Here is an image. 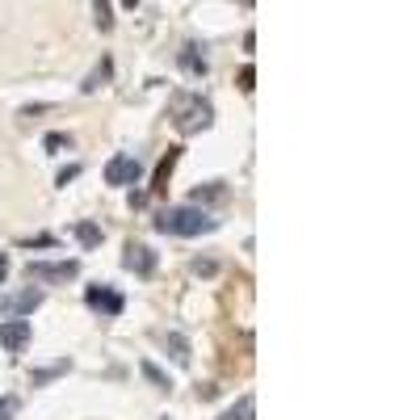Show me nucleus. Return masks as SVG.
Listing matches in <instances>:
<instances>
[{
	"instance_id": "f8f14e48",
	"label": "nucleus",
	"mask_w": 420,
	"mask_h": 420,
	"mask_svg": "<svg viewBox=\"0 0 420 420\" xmlns=\"http://www.w3.org/2000/svg\"><path fill=\"white\" fill-rule=\"evenodd\" d=\"M164 349L173 353L177 365H189V341H185L181 332H169V336H164Z\"/></svg>"
},
{
	"instance_id": "9d476101",
	"label": "nucleus",
	"mask_w": 420,
	"mask_h": 420,
	"mask_svg": "<svg viewBox=\"0 0 420 420\" xmlns=\"http://www.w3.org/2000/svg\"><path fill=\"white\" fill-rule=\"evenodd\" d=\"M177 155H181V151H177V147H169V155L160 160V169H155V185H151L155 193H164V189H169V177H173V169H177Z\"/></svg>"
},
{
	"instance_id": "9b49d317",
	"label": "nucleus",
	"mask_w": 420,
	"mask_h": 420,
	"mask_svg": "<svg viewBox=\"0 0 420 420\" xmlns=\"http://www.w3.org/2000/svg\"><path fill=\"white\" fill-rule=\"evenodd\" d=\"M110 76H114V59H101V64L88 72V80H84L80 88H84V93H97V88H101L105 80H110Z\"/></svg>"
},
{
	"instance_id": "aec40b11",
	"label": "nucleus",
	"mask_w": 420,
	"mask_h": 420,
	"mask_svg": "<svg viewBox=\"0 0 420 420\" xmlns=\"http://www.w3.org/2000/svg\"><path fill=\"white\" fill-rule=\"evenodd\" d=\"M193 198H198V202H202V198H223V189H219V185H210V189H202V185H198V193H193Z\"/></svg>"
},
{
	"instance_id": "6ab92c4d",
	"label": "nucleus",
	"mask_w": 420,
	"mask_h": 420,
	"mask_svg": "<svg viewBox=\"0 0 420 420\" xmlns=\"http://www.w3.org/2000/svg\"><path fill=\"white\" fill-rule=\"evenodd\" d=\"M64 147H72L68 135H46V151H64Z\"/></svg>"
},
{
	"instance_id": "b1692460",
	"label": "nucleus",
	"mask_w": 420,
	"mask_h": 420,
	"mask_svg": "<svg viewBox=\"0 0 420 420\" xmlns=\"http://www.w3.org/2000/svg\"><path fill=\"white\" fill-rule=\"evenodd\" d=\"M5 278H9V256L0 252V282H5Z\"/></svg>"
},
{
	"instance_id": "2eb2a0df",
	"label": "nucleus",
	"mask_w": 420,
	"mask_h": 420,
	"mask_svg": "<svg viewBox=\"0 0 420 420\" xmlns=\"http://www.w3.org/2000/svg\"><path fill=\"white\" fill-rule=\"evenodd\" d=\"M139 370H143V379H147V383H155V387H164V391L173 387V383H169V374L160 370V365H151V361H143V365H139Z\"/></svg>"
},
{
	"instance_id": "423d86ee",
	"label": "nucleus",
	"mask_w": 420,
	"mask_h": 420,
	"mask_svg": "<svg viewBox=\"0 0 420 420\" xmlns=\"http://www.w3.org/2000/svg\"><path fill=\"white\" fill-rule=\"evenodd\" d=\"M139 173H143V169H139L135 155H114V160L105 164V181H110V185H135Z\"/></svg>"
},
{
	"instance_id": "a211bd4d",
	"label": "nucleus",
	"mask_w": 420,
	"mask_h": 420,
	"mask_svg": "<svg viewBox=\"0 0 420 420\" xmlns=\"http://www.w3.org/2000/svg\"><path fill=\"white\" fill-rule=\"evenodd\" d=\"M17 408H21V403H17V395H0V420H13V416H17Z\"/></svg>"
},
{
	"instance_id": "1a4fd4ad",
	"label": "nucleus",
	"mask_w": 420,
	"mask_h": 420,
	"mask_svg": "<svg viewBox=\"0 0 420 420\" xmlns=\"http://www.w3.org/2000/svg\"><path fill=\"white\" fill-rule=\"evenodd\" d=\"M181 68L189 72V76H206V55L189 42V46H181Z\"/></svg>"
},
{
	"instance_id": "4be33fe9",
	"label": "nucleus",
	"mask_w": 420,
	"mask_h": 420,
	"mask_svg": "<svg viewBox=\"0 0 420 420\" xmlns=\"http://www.w3.org/2000/svg\"><path fill=\"white\" fill-rule=\"evenodd\" d=\"M193 274H206L210 278V274H215V265H210V260H193Z\"/></svg>"
},
{
	"instance_id": "ddd939ff",
	"label": "nucleus",
	"mask_w": 420,
	"mask_h": 420,
	"mask_svg": "<svg viewBox=\"0 0 420 420\" xmlns=\"http://www.w3.org/2000/svg\"><path fill=\"white\" fill-rule=\"evenodd\" d=\"M252 412H256V399L252 395H240V403H231L219 420H252Z\"/></svg>"
},
{
	"instance_id": "f03ea898",
	"label": "nucleus",
	"mask_w": 420,
	"mask_h": 420,
	"mask_svg": "<svg viewBox=\"0 0 420 420\" xmlns=\"http://www.w3.org/2000/svg\"><path fill=\"white\" fill-rule=\"evenodd\" d=\"M173 122L181 135H193L202 126H210V101L202 97H173Z\"/></svg>"
},
{
	"instance_id": "20e7f679",
	"label": "nucleus",
	"mask_w": 420,
	"mask_h": 420,
	"mask_svg": "<svg viewBox=\"0 0 420 420\" xmlns=\"http://www.w3.org/2000/svg\"><path fill=\"white\" fill-rule=\"evenodd\" d=\"M30 336H34V328H30V320H21V315H13V320L0 324V345H5L9 353H21L30 345Z\"/></svg>"
},
{
	"instance_id": "393cba45",
	"label": "nucleus",
	"mask_w": 420,
	"mask_h": 420,
	"mask_svg": "<svg viewBox=\"0 0 420 420\" xmlns=\"http://www.w3.org/2000/svg\"><path fill=\"white\" fill-rule=\"evenodd\" d=\"M122 5H126V9H135V5H139V0H122Z\"/></svg>"
},
{
	"instance_id": "0eeeda50",
	"label": "nucleus",
	"mask_w": 420,
	"mask_h": 420,
	"mask_svg": "<svg viewBox=\"0 0 420 420\" xmlns=\"http://www.w3.org/2000/svg\"><path fill=\"white\" fill-rule=\"evenodd\" d=\"M84 303H88L97 315H122V307H126V298H122L118 290H105V286H93V290L84 294Z\"/></svg>"
},
{
	"instance_id": "412c9836",
	"label": "nucleus",
	"mask_w": 420,
	"mask_h": 420,
	"mask_svg": "<svg viewBox=\"0 0 420 420\" xmlns=\"http://www.w3.org/2000/svg\"><path fill=\"white\" fill-rule=\"evenodd\" d=\"M76 177H80V169H76V164H68V169L59 173V185H68V181H76Z\"/></svg>"
},
{
	"instance_id": "5701e85b",
	"label": "nucleus",
	"mask_w": 420,
	"mask_h": 420,
	"mask_svg": "<svg viewBox=\"0 0 420 420\" xmlns=\"http://www.w3.org/2000/svg\"><path fill=\"white\" fill-rule=\"evenodd\" d=\"M240 88H244V93H252V68H244V72H240Z\"/></svg>"
},
{
	"instance_id": "f3484780",
	"label": "nucleus",
	"mask_w": 420,
	"mask_h": 420,
	"mask_svg": "<svg viewBox=\"0 0 420 420\" xmlns=\"http://www.w3.org/2000/svg\"><path fill=\"white\" fill-rule=\"evenodd\" d=\"M64 370H68V361H55V365H46V370H38V374H34V387L50 383V379H55V374H64Z\"/></svg>"
},
{
	"instance_id": "39448f33",
	"label": "nucleus",
	"mask_w": 420,
	"mask_h": 420,
	"mask_svg": "<svg viewBox=\"0 0 420 420\" xmlns=\"http://www.w3.org/2000/svg\"><path fill=\"white\" fill-rule=\"evenodd\" d=\"M42 307V290H17V294H5V298H0V311H5L9 315V320H13V315H30V311H38Z\"/></svg>"
},
{
	"instance_id": "4468645a",
	"label": "nucleus",
	"mask_w": 420,
	"mask_h": 420,
	"mask_svg": "<svg viewBox=\"0 0 420 420\" xmlns=\"http://www.w3.org/2000/svg\"><path fill=\"white\" fill-rule=\"evenodd\" d=\"M93 13H97V26L101 30L114 26V5H110V0H93Z\"/></svg>"
},
{
	"instance_id": "7ed1b4c3",
	"label": "nucleus",
	"mask_w": 420,
	"mask_h": 420,
	"mask_svg": "<svg viewBox=\"0 0 420 420\" xmlns=\"http://www.w3.org/2000/svg\"><path fill=\"white\" fill-rule=\"evenodd\" d=\"M26 274L34 282H72L80 274V265H76V260H30Z\"/></svg>"
},
{
	"instance_id": "f257e3e1",
	"label": "nucleus",
	"mask_w": 420,
	"mask_h": 420,
	"mask_svg": "<svg viewBox=\"0 0 420 420\" xmlns=\"http://www.w3.org/2000/svg\"><path fill=\"white\" fill-rule=\"evenodd\" d=\"M155 231H164V236H210V231H219V219L198 210V206H169V210H160V219H155Z\"/></svg>"
},
{
	"instance_id": "dca6fc26",
	"label": "nucleus",
	"mask_w": 420,
	"mask_h": 420,
	"mask_svg": "<svg viewBox=\"0 0 420 420\" xmlns=\"http://www.w3.org/2000/svg\"><path fill=\"white\" fill-rule=\"evenodd\" d=\"M76 236H80L84 248H93V244L101 240V227H93V223H76Z\"/></svg>"
},
{
	"instance_id": "6e6552de",
	"label": "nucleus",
	"mask_w": 420,
	"mask_h": 420,
	"mask_svg": "<svg viewBox=\"0 0 420 420\" xmlns=\"http://www.w3.org/2000/svg\"><path fill=\"white\" fill-rule=\"evenodd\" d=\"M122 265H126L131 274H139V278H151V274H155V252H151L147 244H131L126 256H122Z\"/></svg>"
}]
</instances>
